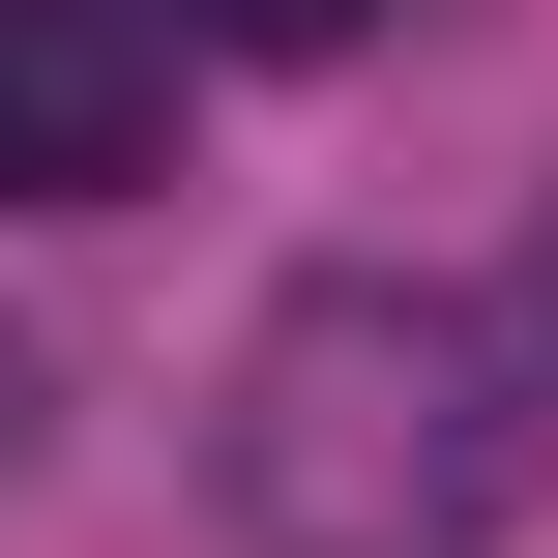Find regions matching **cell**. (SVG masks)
<instances>
[{
    "label": "cell",
    "mask_w": 558,
    "mask_h": 558,
    "mask_svg": "<svg viewBox=\"0 0 558 558\" xmlns=\"http://www.w3.org/2000/svg\"><path fill=\"white\" fill-rule=\"evenodd\" d=\"M177 29H206V59H353L383 0H177Z\"/></svg>",
    "instance_id": "cell-3"
},
{
    "label": "cell",
    "mask_w": 558,
    "mask_h": 558,
    "mask_svg": "<svg viewBox=\"0 0 558 558\" xmlns=\"http://www.w3.org/2000/svg\"><path fill=\"white\" fill-rule=\"evenodd\" d=\"M177 147V0H0V206H118Z\"/></svg>",
    "instance_id": "cell-2"
},
{
    "label": "cell",
    "mask_w": 558,
    "mask_h": 558,
    "mask_svg": "<svg viewBox=\"0 0 558 558\" xmlns=\"http://www.w3.org/2000/svg\"><path fill=\"white\" fill-rule=\"evenodd\" d=\"M29 412H59V383H29V324H0V471H29Z\"/></svg>",
    "instance_id": "cell-4"
},
{
    "label": "cell",
    "mask_w": 558,
    "mask_h": 558,
    "mask_svg": "<svg viewBox=\"0 0 558 558\" xmlns=\"http://www.w3.org/2000/svg\"><path fill=\"white\" fill-rule=\"evenodd\" d=\"M206 500L265 558H471L530 500V324L500 294H412V265H324L235 324V412H206Z\"/></svg>",
    "instance_id": "cell-1"
}]
</instances>
